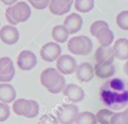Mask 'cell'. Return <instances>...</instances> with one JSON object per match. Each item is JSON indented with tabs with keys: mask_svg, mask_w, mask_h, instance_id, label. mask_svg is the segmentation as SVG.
<instances>
[{
	"mask_svg": "<svg viewBox=\"0 0 128 124\" xmlns=\"http://www.w3.org/2000/svg\"><path fill=\"white\" fill-rule=\"evenodd\" d=\"M75 9L81 13L90 12L94 7V0H75Z\"/></svg>",
	"mask_w": 128,
	"mask_h": 124,
	"instance_id": "603a6c76",
	"label": "cell"
},
{
	"mask_svg": "<svg viewBox=\"0 0 128 124\" xmlns=\"http://www.w3.org/2000/svg\"><path fill=\"white\" fill-rule=\"evenodd\" d=\"M67 47H68V50L73 55L85 56L91 52L93 48V43L89 37L85 35H80V36H75L69 39Z\"/></svg>",
	"mask_w": 128,
	"mask_h": 124,
	"instance_id": "3957f363",
	"label": "cell"
},
{
	"mask_svg": "<svg viewBox=\"0 0 128 124\" xmlns=\"http://www.w3.org/2000/svg\"><path fill=\"white\" fill-rule=\"evenodd\" d=\"M15 76V67L14 64L11 63L5 68L0 70V82L1 83H8L10 82Z\"/></svg>",
	"mask_w": 128,
	"mask_h": 124,
	"instance_id": "7402d4cb",
	"label": "cell"
},
{
	"mask_svg": "<svg viewBox=\"0 0 128 124\" xmlns=\"http://www.w3.org/2000/svg\"><path fill=\"white\" fill-rule=\"evenodd\" d=\"M41 84L52 94H58L63 91L66 86V80L64 75L59 73L56 68H46L40 75Z\"/></svg>",
	"mask_w": 128,
	"mask_h": 124,
	"instance_id": "7a4b0ae2",
	"label": "cell"
},
{
	"mask_svg": "<svg viewBox=\"0 0 128 124\" xmlns=\"http://www.w3.org/2000/svg\"><path fill=\"white\" fill-rule=\"evenodd\" d=\"M28 2L30 3V5L33 8H35L37 10H43L46 7H48V5L50 3V0H39V1H31V0H28Z\"/></svg>",
	"mask_w": 128,
	"mask_h": 124,
	"instance_id": "f546056e",
	"label": "cell"
},
{
	"mask_svg": "<svg viewBox=\"0 0 128 124\" xmlns=\"http://www.w3.org/2000/svg\"><path fill=\"white\" fill-rule=\"evenodd\" d=\"M37 64L36 55L30 50H22L17 56V66L23 71L32 70Z\"/></svg>",
	"mask_w": 128,
	"mask_h": 124,
	"instance_id": "8992f818",
	"label": "cell"
},
{
	"mask_svg": "<svg viewBox=\"0 0 128 124\" xmlns=\"http://www.w3.org/2000/svg\"><path fill=\"white\" fill-rule=\"evenodd\" d=\"M38 124H59L55 115L53 114H44L38 120Z\"/></svg>",
	"mask_w": 128,
	"mask_h": 124,
	"instance_id": "4316f807",
	"label": "cell"
},
{
	"mask_svg": "<svg viewBox=\"0 0 128 124\" xmlns=\"http://www.w3.org/2000/svg\"><path fill=\"white\" fill-rule=\"evenodd\" d=\"M75 124H97V120L95 114L89 111H84L78 113Z\"/></svg>",
	"mask_w": 128,
	"mask_h": 124,
	"instance_id": "44dd1931",
	"label": "cell"
},
{
	"mask_svg": "<svg viewBox=\"0 0 128 124\" xmlns=\"http://www.w3.org/2000/svg\"><path fill=\"white\" fill-rule=\"evenodd\" d=\"M124 72L126 75H128V61L124 64Z\"/></svg>",
	"mask_w": 128,
	"mask_h": 124,
	"instance_id": "d590c367",
	"label": "cell"
},
{
	"mask_svg": "<svg viewBox=\"0 0 128 124\" xmlns=\"http://www.w3.org/2000/svg\"><path fill=\"white\" fill-rule=\"evenodd\" d=\"M73 0H50L48 5L49 10L54 15H64L71 9Z\"/></svg>",
	"mask_w": 128,
	"mask_h": 124,
	"instance_id": "8fae6325",
	"label": "cell"
},
{
	"mask_svg": "<svg viewBox=\"0 0 128 124\" xmlns=\"http://www.w3.org/2000/svg\"><path fill=\"white\" fill-rule=\"evenodd\" d=\"M110 124H124L122 120V115L120 113H114L110 119Z\"/></svg>",
	"mask_w": 128,
	"mask_h": 124,
	"instance_id": "1f68e13d",
	"label": "cell"
},
{
	"mask_svg": "<svg viewBox=\"0 0 128 124\" xmlns=\"http://www.w3.org/2000/svg\"><path fill=\"white\" fill-rule=\"evenodd\" d=\"M16 99V90L9 83H0V102L9 104Z\"/></svg>",
	"mask_w": 128,
	"mask_h": 124,
	"instance_id": "2e32d148",
	"label": "cell"
},
{
	"mask_svg": "<svg viewBox=\"0 0 128 124\" xmlns=\"http://www.w3.org/2000/svg\"><path fill=\"white\" fill-rule=\"evenodd\" d=\"M100 100L112 110H121L128 104V88L119 78L106 81L100 87Z\"/></svg>",
	"mask_w": 128,
	"mask_h": 124,
	"instance_id": "6da1fadb",
	"label": "cell"
},
{
	"mask_svg": "<svg viewBox=\"0 0 128 124\" xmlns=\"http://www.w3.org/2000/svg\"><path fill=\"white\" fill-rule=\"evenodd\" d=\"M61 55V47L56 42H48L44 44L40 50L41 58L46 62H54Z\"/></svg>",
	"mask_w": 128,
	"mask_h": 124,
	"instance_id": "52a82bcc",
	"label": "cell"
},
{
	"mask_svg": "<svg viewBox=\"0 0 128 124\" xmlns=\"http://www.w3.org/2000/svg\"><path fill=\"white\" fill-rule=\"evenodd\" d=\"M116 23L122 30L128 31V10L121 11L116 17Z\"/></svg>",
	"mask_w": 128,
	"mask_h": 124,
	"instance_id": "d4e9b609",
	"label": "cell"
},
{
	"mask_svg": "<svg viewBox=\"0 0 128 124\" xmlns=\"http://www.w3.org/2000/svg\"><path fill=\"white\" fill-rule=\"evenodd\" d=\"M12 16L14 18V20L18 23H22V22H26L31 15V8L30 6L24 2V1H20V2H16L14 5H12Z\"/></svg>",
	"mask_w": 128,
	"mask_h": 124,
	"instance_id": "ba28073f",
	"label": "cell"
},
{
	"mask_svg": "<svg viewBox=\"0 0 128 124\" xmlns=\"http://www.w3.org/2000/svg\"><path fill=\"white\" fill-rule=\"evenodd\" d=\"M69 32L66 29V27L62 25H56L52 29V37L56 41V43H64L68 40Z\"/></svg>",
	"mask_w": 128,
	"mask_h": 124,
	"instance_id": "ffe728a7",
	"label": "cell"
},
{
	"mask_svg": "<svg viewBox=\"0 0 128 124\" xmlns=\"http://www.w3.org/2000/svg\"><path fill=\"white\" fill-rule=\"evenodd\" d=\"M11 63H13V61H12V59L10 57H7V56L1 57L0 58V70L3 69V68H5L6 66H8Z\"/></svg>",
	"mask_w": 128,
	"mask_h": 124,
	"instance_id": "d6a6232c",
	"label": "cell"
},
{
	"mask_svg": "<svg viewBox=\"0 0 128 124\" xmlns=\"http://www.w3.org/2000/svg\"><path fill=\"white\" fill-rule=\"evenodd\" d=\"M94 74H96L97 77L102 79H107L113 76L115 73V68L113 66V63H97L94 66Z\"/></svg>",
	"mask_w": 128,
	"mask_h": 124,
	"instance_id": "e0dca14e",
	"label": "cell"
},
{
	"mask_svg": "<svg viewBox=\"0 0 128 124\" xmlns=\"http://www.w3.org/2000/svg\"><path fill=\"white\" fill-rule=\"evenodd\" d=\"M82 24H83L82 17L77 13H72L65 18L63 25L66 27L69 34H74L81 29Z\"/></svg>",
	"mask_w": 128,
	"mask_h": 124,
	"instance_id": "7c38bea8",
	"label": "cell"
},
{
	"mask_svg": "<svg viewBox=\"0 0 128 124\" xmlns=\"http://www.w3.org/2000/svg\"><path fill=\"white\" fill-rule=\"evenodd\" d=\"M56 67L59 73L62 75H69L75 72L77 68V62L74 57L71 55H60L59 58L56 60Z\"/></svg>",
	"mask_w": 128,
	"mask_h": 124,
	"instance_id": "5b68a950",
	"label": "cell"
},
{
	"mask_svg": "<svg viewBox=\"0 0 128 124\" xmlns=\"http://www.w3.org/2000/svg\"><path fill=\"white\" fill-rule=\"evenodd\" d=\"M75 72L77 78L81 82H89L94 77V69L88 62H83L80 65H77Z\"/></svg>",
	"mask_w": 128,
	"mask_h": 124,
	"instance_id": "4fadbf2b",
	"label": "cell"
},
{
	"mask_svg": "<svg viewBox=\"0 0 128 124\" xmlns=\"http://www.w3.org/2000/svg\"><path fill=\"white\" fill-rule=\"evenodd\" d=\"M79 113V109L73 103L61 104L56 110V118L60 124H73Z\"/></svg>",
	"mask_w": 128,
	"mask_h": 124,
	"instance_id": "277c9868",
	"label": "cell"
},
{
	"mask_svg": "<svg viewBox=\"0 0 128 124\" xmlns=\"http://www.w3.org/2000/svg\"><path fill=\"white\" fill-rule=\"evenodd\" d=\"M3 4H5V5H7V6H12V5H14L18 0H0Z\"/></svg>",
	"mask_w": 128,
	"mask_h": 124,
	"instance_id": "e575fe53",
	"label": "cell"
},
{
	"mask_svg": "<svg viewBox=\"0 0 128 124\" xmlns=\"http://www.w3.org/2000/svg\"><path fill=\"white\" fill-rule=\"evenodd\" d=\"M108 27H109V25H108V23H107L106 21L97 20V21H95V22L92 23V25H91V27H90V33H91L93 36H95V34H96L100 29H102V28H108Z\"/></svg>",
	"mask_w": 128,
	"mask_h": 124,
	"instance_id": "484cf974",
	"label": "cell"
},
{
	"mask_svg": "<svg viewBox=\"0 0 128 124\" xmlns=\"http://www.w3.org/2000/svg\"><path fill=\"white\" fill-rule=\"evenodd\" d=\"M30 111L29 113L27 114L26 118H35L38 114H39V104L37 101L33 100V99H30Z\"/></svg>",
	"mask_w": 128,
	"mask_h": 124,
	"instance_id": "83f0119b",
	"label": "cell"
},
{
	"mask_svg": "<svg viewBox=\"0 0 128 124\" xmlns=\"http://www.w3.org/2000/svg\"><path fill=\"white\" fill-rule=\"evenodd\" d=\"M121 115H122V120H123L124 124H128V108H126L124 111H122Z\"/></svg>",
	"mask_w": 128,
	"mask_h": 124,
	"instance_id": "836d02e7",
	"label": "cell"
},
{
	"mask_svg": "<svg viewBox=\"0 0 128 124\" xmlns=\"http://www.w3.org/2000/svg\"><path fill=\"white\" fill-rule=\"evenodd\" d=\"M114 59H115V56H114L112 47L100 46L96 49L95 60L97 63H113Z\"/></svg>",
	"mask_w": 128,
	"mask_h": 124,
	"instance_id": "9a60e30c",
	"label": "cell"
},
{
	"mask_svg": "<svg viewBox=\"0 0 128 124\" xmlns=\"http://www.w3.org/2000/svg\"><path fill=\"white\" fill-rule=\"evenodd\" d=\"M115 58L119 60H128V39L119 38L112 46Z\"/></svg>",
	"mask_w": 128,
	"mask_h": 124,
	"instance_id": "5bb4252c",
	"label": "cell"
},
{
	"mask_svg": "<svg viewBox=\"0 0 128 124\" xmlns=\"http://www.w3.org/2000/svg\"><path fill=\"white\" fill-rule=\"evenodd\" d=\"M11 9H12V6H9V7L6 8V11H5V18H6L7 22L9 23V25L15 26V25H17V22L14 20V18H13V16H12Z\"/></svg>",
	"mask_w": 128,
	"mask_h": 124,
	"instance_id": "4dcf8cb0",
	"label": "cell"
},
{
	"mask_svg": "<svg viewBox=\"0 0 128 124\" xmlns=\"http://www.w3.org/2000/svg\"><path fill=\"white\" fill-rule=\"evenodd\" d=\"M96 39L99 41L100 43V46H103V47H108L112 44L113 40H114V34L113 32L108 28H102L100 29L96 34L95 36Z\"/></svg>",
	"mask_w": 128,
	"mask_h": 124,
	"instance_id": "d6986e66",
	"label": "cell"
},
{
	"mask_svg": "<svg viewBox=\"0 0 128 124\" xmlns=\"http://www.w3.org/2000/svg\"><path fill=\"white\" fill-rule=\"evenodd\" d=\"M10 116V108L7 104L0 102V122L6 121Z\"/></svg>",
	"mask_w": 128,
	"mask_h": 124,
	"instance_id": "f1b7e54d",
	"label": "cell"
},
{
	"mask_svg": "<svg viewBox=\"0 0 128 124\" xmlns=\"http://www.w3.org/2000/svg\"><path fill=\"white\" fill-rule=\"evenodd\" d=\"M62 92H63V95L66 96L67 99L72 103L80 102L85 97L84 90L77 84H67Z\"/></svg>",
	"mask_w": 128,
	"mask_h": 124,
	"instance_id": "30bf717a",
	"label": "cell"
},
{
	"mask_svg": "<svg viewBox=\"0 0 128 124\" xmlns=\"http://www.w3.org/2000/svg\"><path fill=\"white\" fill-rule=\"evenodd\" d=\"M113 114H114V112L112 110L103 108V109H100L96 113L95 117H96L97 122L100 124H110V119Z\"/></svg>",
	"mask_w": 128,
	"mask_h": 124,
	"instance_id": "cb8c5ba5",
	"label": "cell"
},
{
	"mask_svg": "<svg viewBox=\"0 0 128 124\" xmlns=\"http://www.w3.org/2000/svg\"><path fill=\"white\" fill-rule=\"evenodd\" d=\"M19 31L15 26L5 25L0 29V39L4 44L13 45L19 40Z\"/></svg>",
	"mask_w": 128,
	"mask_h": 124,
	"instance_id": "9c48e42d",
	"label": "cell"
},
{
	"mask_svg": "<svg viewBox=\"0 0 128 124\" xmlns=\"http://www.w3.org/2000/svg\"><path fill=\"white\" fill-rule=\"evenodd\" d=\"M31 1H39V0H31Z\"/></svg>",
	"mask_w": 128,
	"mask_h": 124,
	"instance_id": "8d00e7d4",
	"label": "cell"
},
{
	"mask_svg": "<svg viewBox=\"0 0 128 124\" xmlns=\"http://www.w3.org/2000/svg\"><path fill=\"white\" fill-rule=\"evenodd\" d=\"M30 99L28 100L25 98H19L13 101L12 110L16 115L26 117L30 111Z\"/></svg>",
	"mask_w": 128,
	"mask_h": 124,
	"instance_id": "ac0fdd59",
	"label": "cell"
}]
</instances>
